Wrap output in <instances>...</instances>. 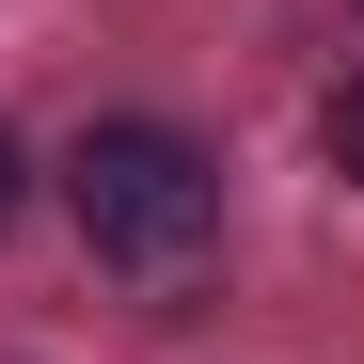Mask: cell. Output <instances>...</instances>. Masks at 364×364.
I'll list each match as a JSON object with an SVG mask.
<instances>
[{
  "mask_svg": "<svg viewBox=\"0 0 364 364\" xmlns=\"http://www.w3.org/2000/svg\"><path fill=\"white\" fill-rule=\"evenodd\" d=\"M64 206H80V237H95L111 269H191L206 237H222V174H206L191 127H80Z\"/></svg>",
  "mask_w": 364,
  "mask_h": 364,
  "instance_id": "obj_1",
  "label": "cell"
},
{
  "mask_svg": "<svg viewBox=\"0 0 364 364\" xmlns=\"http://www.w3.org/2000/svg\"><path fill=\"white\" fill-rule=\"evenodd\" d=\"M317 143H333V174L364 191V80H333V111H317Z\"/></svg>",
  "mask_w": 364,
  "mask_h": 364,
  "instance_id": "obj_2",
  "label": "cell"
},
{
  "mask_svg": "<svg viewBox=\"0 0 364 364\" xmlns=\"http://www.w3.org/2000/svg\"><path fill=\"white\" fill-rule=\"evenodd\" d=\"M16 174H32V159H16V127H0V222H16Z\"/></svg>",
  "mask_w": 364,
  "mask_h": 364,
  "instance_id": "obj_3",
  "label": "cell"
}]
</instances>
